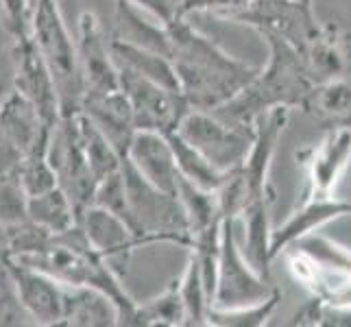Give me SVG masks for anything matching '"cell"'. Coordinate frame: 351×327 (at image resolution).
I'll use <instances>...</instances> for the list:
<instances>
[{
	"mask_svg": "<svg viewBox=\"0 0 351 327\" xmlns=\"http://www.w3.org/2000/svg\"><path fill=\"white\" fill-rule=\"evenodd\" d=\"M166 31L171 40L168 57L175 66L179 90L192 109L214 112L258 75L260 68L225 53L208 35L192 27L188 18H177Z\"/></svg>",
	"mask_w": 351,
	"mask_h": 327,
	"instance_id": "1",
	"label": "cell"
},
{
	"mask_svg": "<svg viewBox=\"0 0 351 327\" xmlns=\"http://www.w3.org/2000/svg\"><path fill=\"white\" fill-rule=\"evenodd\" d=\"M269 46V64L258 70L232 101L216 107L212 114L225 123L256 129V123L271 109L288 107L304 109V103L314 83L308 79L299 51L280 38H264Z\"/></svg>",
	"mask_w": 351,
	"mask_h": 327,
	"instance_id": "2",
	"label": "cell"
},
{
	"mask_svg": "<svg viewBox=\"0 0 351 327\" xmlns=\"http://www.w3.org/2000/svg\"><path fill=\"white\" fill-rule=\"evenodd\" d=\"M29 33L55 81L62 116L79 114L83 103L79 48L66 27L57 0H33Z\"/></svg>",
	"mask_w": 351,
	"mask_h": 327,
	"instance_id": "3",
	"label": "cell"
},
{
	"mask_svg": "<svg viewBox=\"0 0 351 327\" xmlns=\"http://www.w3.org/2000/svg\"><path fill=\"white\" fill-rule=\"evenodd\" d=\"M123 179L129 205V227L140 238L142 247L153 242H173L190 249V225L181 199L155 188L127 160L123 162Z\"/></svg>",
	"mask_w": 351,
	"mask_h": 327,
	"instance_id": "4",
	"label": "cell"
},
{
	"mask_svg": "<svg viewBox=\"0 0 351 327\" xmlns=\"http://www.w3.org/2000/svg\"><path fill=\"white\" fill-rule=\"evenodd\" d=\"M177 133L190 147H195L216 171L236 173L245 166L256 142V129L225 123L205 109H190L184 116Z\"/></svg>",
	"mask_w": 351,
	"mask_h": 327,
	"instance_id": "5",
	"label": "cell"
},
{
	"mask_svg": "<svg viewBox=\"0 0 351 327\" xmlns=\"http://www.w3.org/2000/svg\"><path fill=\"white\" fill-rule=\"evenodd\" d=\"M238 218H225L221 229V249H219V269H216V288L212 308L236 310L256 306L269 299L275 290H280L273 280L262 277L247 262L242 247L236 238Z\"/></svg>",
	"mask_w": 351,
	"mask_h": 327,
	"instance_id": "6",
	"label": "cell"
},
{
	"mask_svg": "<svg viewBox=\"0 0 351 327\" xmlns=\"http://www.w3.org/2000/svg\"><path fill=\"white\" fill-rule=\"evenodd\" d=\"M46 157L57 175V186L70 197L77 214L92 205L99 181L88 164L81 136V118L62 116L51 127L46 142Z\"/></svg>",
	"mask_w": 351,
	"mask_h": 327,
	"instance_id": "7",
	"label": "cell"
},
{
	"mask_svg": "<svg viewBox=\"0 0 351 327\" xmlns=\"http://www.w3.org/2000/svg\"><path fill=\"white\" fill-rule=\"evenodd\" d=\"M225 22L245 24L262 38H280L301 51L323 24L306 0H249L223 18Z\"/></svg>",
	"mask_w": 351,
	"mask_h": 327,
	"instance_id": "8",
	"label": "cell"
},
{
	"mask_svg": "<svg viewBox=\"0 0 351 327\" xmlns=\"http://www.w3.org/2000/svg\"><path fill=\"white\" fill-rule=\"evenodd\" d=\"M120 70V90L127 94L133 107L138 131H157L171 136L190 112L186 96L179 90L166 88L162 83L144 79L125 68Z\"/></svg>",
	"mask_w": 351,
	"mask_h": 327,
	"instance_id": "9",
	"label": "cell"
},
{
	"mask_svg": "<svg viewBox=\"0 0 351 327\" xmlns=\"http://www.w3.org/2000/svg\"><path fill=\"white\" fill-rule=\"evenodd\" d=\"M306 175L304 199L334 197L338 181L351 164V127H330L323 138L295 153Z\"/></svg>",
	"mask_w": 351,
	"mask_h": 327,
	"instance_id": "10",
	"label": "cell"
},
{
	"mask_svg": "<svg viewBox=\"0 0 351 327\" xmlns=\"http://www.w3.org/2000/svg\"><path fill=\"white\" fill-rule=\"evenodd\" d=\"M290 109L277 107L264 114L256 123V142H253L251 153L245 166L240 168L242 184H245V205L253 203H273L275 190L271 186V164L277 151V144L282 140V133L288 125ZM242 214V212H240Z\"/></svg>",
	"mask_w": 351,
	"mask_h": 327,
	"instance_id": "11",
	"label": "cell"
},
{
	"mask_svg": "<svg viewBox=\"0 0 351 327\" xmlns=\"http://www.w3.org/2000/svg\"><path fill=\"white\" fill-rule=\"evenodd\" d=\"M77 48L83 79V99L120 90V70L112 55L110 33L92 11H83L79 16Z\"/></svg>",
	"mask_w": 351,
	"mask_h": 327,
	"instance_id": "12",
	"label": "cell"
},
{
	"mask_svg": "<svg viewBox=\"0 0 351 327\" xmlns=\"http://www.w3.org/2000/svg\"><path fill=\"white\" fill-rule=\"evenodd\" d=\"M9 275L22 308L35 325H64L66 286L33 266L7 258Z\"/></svg>",
	"mask_w": 351,
	"mask_h": 327,
	"instance_id": "13",
	"label": "cell"
},
{
	"mask_svg": "<svg viewBox=\"0 0 351 327\" xmlns=\"http://www.w3.org/2000/svg\"><path fill=\"white\" fill-rule=\"evenodd\" d=\"M77 223L86 232L90 245L123 277V273H127L133 251L142 247L136 232L120 216L94 203L79 212Z\"/></svg>",
	"mask_w": 351,
	"mask_h": 327,
	"instance_id": "14",
	"label": "cell"
},
{
	"mask_svg": "<svg viewBox=\"0 0 351 327\" xmlns=\"http://www.w3.org/2000/svg\"><path fill=\"white\" fill-rule=\"evenodd\" d=\"M308 79L328 83L351 77V31L330 22L299 51Z\"/></svg>",
	"mask_w": 351,
	"mask_h": 327,
	"instance_id": "15",
	"label": "cell"
},
{
	"mask_svg": "<svg viewBox=\"0 0 351 327\" xmlns=\"http://www.w3.org/2000/svg\"><path fill=\"white\" fill-rule=\"evenodd\" d=\"M18 72H16V90L38 107L40 116L46 125H55L62 118L59 96L55 81L48 72L44 59L40 57L31 33L18 38Z\"/></svg>",
	"mask_w": 351,
	"mask_h": 327,
	"instance_id": "16",
	"label": "cell"
},
{
	"mask_svg": "<svg viewBox=\"0 0 351 327\" xmlns=\"http://www.w3.org/2000/svg\"><path fill=\"white\" fill-rule=\"evenodd\" d=\"M125 160L144 179L151 181L155 188L177 195L181 175L168 136L157 131H138L131 140V147Z\"/></svg>",
	"mask_w": 351,
	"mask_h": 327,
	"instance_id": "17",
	"label": "cell"
},
{
	"mask_svg": "<svg viewBox=\"0 0 351 327\" xmlns=\"http://www.w3.org/2000/svg\"><path fill=\"white\" fill-rule=\"evenodd\" d=\"M351 214V201L338 197L325 199H301L299 208L290 214L286 221L273 229L271 238V253L277 258L280 253H286L297 240L314 234L323 225H328L341 216Z\"/></svg>",
	"mask_w": 351,
	"mask_h": 327,
	"instance_id": "18",
	"label": "cell"
},
{
	"mask_svg": "<svg viewBox=\"0 0 351 327\" xmlns=\"http://www.w3.org/2000/svg\"><path fill=\"white\" fill-rule=\"evenodd\" d=\"M81 114H86L94 127L114 144V149L127 157L133 136L138 133L133 107L123 90L101 96H88L81 103Z\"/></svg>",
	"mask_w": 351,
	"mask_h": 327,
	"instance_id": "19",
	"label": "cell"
},
{
	"mask_svg": "<svg viewBox=\"0 0 351 327\" xmlns=\"http://www.w3.org/2000/svg\"><path fill=\"white\" fill-rule=\"evenodd\" d=\"M0 133L27 157L33 149L48 142L51 125L44 123L38 107L27 96L14 90L0 105Z\"/></svg>",
	"mask_w": 351,
	"mask_h": 327,
	"instance_id": "20",
	"label": "cell"
},
{
	"mask_svg": "<svg viewBox=\"0 0 351 327\" xmlns=\"http://www.w3.org/2000/svg\"><path fill=\"white\" fill-rule=\"evenodd\" d=\"M142 11L144 9L129 3V0H116L112 29H107V33L114 40L149 48V51L168 57V53H171V40H168L166 27L162 22H149L142 16Z\"/></svg>",
	"mask_w": 351,
	"mask_h": 327,
	"instance_id": "21",
	"label": "cell"
},
{
	"mask_svg": "<svg viewBox=\"0 0 351 327\" xmlns=\"http://www.w3.org/2000/svg\"><path fill=\"white\" fill-rule=\"evenodd\" d=\"M66 286V284H64ZM64 325H120V310L110 295L92 286H66Z\"/></svg>",
	"mask_w": 351,
	"mask_h": 327,
	"instance_id": "22",
	"label": "cell"
},
{
	"mask_svg": "<svg viewBox=\"0 0 351 327\" xmlns=\"http://www.w3.org/2000/svg\"><path fill=\"white\" fill-rule=\"evenodd\" d=\"M304 112L323 127H351V79L312 86Z\"/></svg>",
	"mask_w": 351,
	"mask_h": 327,
	"instance_id": "23",
	"label": "cell"
},
{
	"mask_svg": "<svg viewBox=\"0 0 351 327\" xmlns=\"http://www.w3.org/2000/svg\"><path fill=\"white\" fill-rule=\"evenodd\" d=\"M110 46H112V55H114V62L118 64V68L131 70L144 79H151L155 83H162L166 88L179 90V79H177L175 66L166 55L149 51V48H142L136 44L120 42L114 38H110Z\"/></svg>",
	"mask_w": 351,
	"mask_h": 327,
	"instance_id": "24",
	"label": "cell"
},
{
	"mask_svg": "<svg viewBox=\"0 0 351 327\" xmlns=\"http://www.w3.org/2000/svg\"><path fill=\"white\" fill-rule=\"evenodd\" d=\"M179 288H181V297H184V306H186V327L210 325L214 290L208 282V275H205L197 253L190 251L188 266L184 275L179 277Z\"/></svg>",
	"mask_w": 351,
	"mask_h": 327,
	"instance_id": "25",
	"label": "cell"
},
{
	"mask_svg": "<svg viewBox=\"0 0 351 327\" xmlns=\"http://www.w3.org/2000/svg\"><path fill=\"white\" fill-rule=\"evenodd\" d=\"M27 216L31 223H35L51 234H59L75 227L79 218L77 208L72 205L70 197L59 186L42 192V195L29 197Z\"/></svg>",
	"mask_w": 351,
	"mask_h": 327,
	"instance_id": "26",
	"label": "cell"
},
{
	"mask_svg": "<svg viewBox=\"0 0 351 327\" xmlns=\"http://www.w3.org/2000/svg\"><path fill=\"white\" fill-rule=\"evenodd\" d=\"M173 144V151H175V160H177V168H179V175L184 177L186 181H190L192 186H197L201 190H208V192H219L223 188V184L229 179L232 173H221L205 160V157L190 144L179 136L177 131H173L168 136Z\"/></svg>",
	"mask_w": 351,
	"mask_h": 327,
	"instance_id": "27",
	"label": "cell"
},
{
	"mask_svg": "<svg viewBox=\"0 0 351 327\" xmlns=\"http://www.w3.org/2000/svg\"><path fill=\"white\" fill-rule=\"evenodd\" d=\"M136 325H168L184 327L186 325V306L181 297L179 280L168 284L160 295L138 304Z\"/></svg>",
	"mask_w": 351,
	"mask_h": 327,
	"instance_id": "28",
	"label": "cell"
},
{
	"mask_svg": "<svg viewBox=\"0 0 351 327\" xmlns=\"http://www.w3.org/2000/svg\"><path fill=\"white\" fill-rule=\"evenodd\" d=\"M280 301H282V290H275L269 299L260 301L256 306L236 308V310L212 308L210 325L212 327H262L269 323L273 312L277 310V306H280Z\"/></svg>",
	"mask_w": 351,
	"mask_h": 327,
	"instance_id": "29",
	"label": "cell"
},
{
	"mask_svg": "<svg viewBox=\"0 0 351 327\" xmlns=\"http://www.w3.org/2000/svg\"><path fill=\"white\" fill-rule=\"evenodd\" d=\"M18 177H20L24 192H27V197H35V195H42L46 190L57 188V175L46 157V144H40L38 149H33L20 162Z\"/></svg>",
	"mask_w": 351,
	"mask_h": 327,
	"instance_id": "30",
	"label": "cell"
},
{
	"mask_svg": "<svg viewBox=\"0 0 351 327\" xmlns=\"http://www.w3.org/2000/svg\"><path fill=\"white\" fill-rule=\"evenodd\" d=\"M18 53V35L9 42L3 38V31H0V105L16 90Z\"/></svg>",
	"mask_w": 351,
	"mask_h": 327,
	"instance_id": "31",
	"label": "cell"
},
{
	"mask_svg": "<svg viewBox=\"0 0 351 327\" xmlns=\"http://www.w3.org/2000/svg\"><path fill=\"white\" fill-rule=\"evenodd\" d=\"M3 5L7 14V27L14 31L18 38L27 35L31 29L33 0H3Z\"/></svg>",
	"mask_w": 351,
	"mask_h": 327,
	"instance_id": "32",
	"label": "cell"
},
{
	"mask_svg": "<svg viewBox=\"0 0 351 327\" xmlns=\"http://www.w3.org/2000/svg\"><path fill=\"white\" fill-rule=\"evenodd\" d=\"M129 3L144 9L157 22H162L164 27H168L177 18H186L181 16V0H129Z\"/></svg>",
	"mask_w": 351,
	"mask_h": 327,
	"instance_id": "33",
	"label": "cell"
},
{
	"mask_svg": "<svg viewBox=\"0 0 351 327\" xmlns=\"http://www.w3.org/2000/svg\"><path fill=\"white\" fill-rule=\"evenodd\" d=\"M306 3H312V0H306Z\"/></svg>",
	"mask_w": 351,
	"mask_h": 327,
	"instance_id": "34",
	"label": "cell"
},
{
	"mask_svg": "<svg viewBox=\"0 0 351 327\" xmlns=\"http://www.w3.org/2000/svg\"><path fill=\"white\" fill-rule=\"evenodd\" d=\"M349 79H351V77H349Z\"/></svg>",
	"mask_w": 351,
	"mask_h": 327,
	"instance_id": "35",
	"label": "cell"
}]
</instances>
